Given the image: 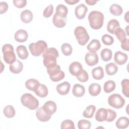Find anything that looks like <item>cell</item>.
I'll list each match as a JSON object with an SVG mask.
<instances>
[{"instance_id": "cell-1", "label": "cell", "mask_w": 129, "mask_h": 129, "mask_svg": "<svg viewBox=\"0 0 129 129\" xmlns=\"http://www.w3.org/2000/svg\"><path fill=\"white\" fill-rule=\"evenodd\" d=\"M59 56L58 51L54 47L47 48L43 53V64L47 69L52 68L57 64L56 58Z\"/></svg>"}, {"instance_id": "cell-2", "label": "cell", "mask_w": 129, "mask_h": 129, "mask_svg": "<svg viewBox=\"0 0 129 129\" xmlns=\"http://www.w3.org/2000/svg\"><path fill=\"white\" fill-rule=\"evenodd\" d=\"M88 19L90 27L93 29H99L103 25L104 15L99 11H93L91 12L88 15Z\"/></svg>"}, {"instance_id": "cell-3", "label": "cell", "mask_w": 129, "mask_h": 129, "mask_svg": "<svg viewBox=\"0 0 129 129\" xmlns=\"http://www.w3.org/2000/svg\"><path fill=\"white\" fill-rule=\"evenodd\" d=\"M22 104L30 110H35L39 106V101L34 96L29 93H25L21 97Z\"/></svg>"}, {"instance_id": "cell-4", "label": "cell", "mask_w": 129, "mask_h": 129, "mask_svg": "<svg viewBox=\"0 0 129 129\" xmlns=\"http://www.w3.org/2000/svg\"><path fill=\"white\" fill-rule=\"evenodd\" d=\"M47 48V44L43 40H39L35 43H31L29 46V49L31 54L35 56L40 55Z\"/></svg>"}, {"instance_id": "cell-5", "label": "cell", "mask_w": 129, "mask_h": 129, "mask_svg": "<svg viewBox=\"0 0 129 129\" xmlns=\"http://www.w3.org/2000/svg\"><path fill=\"white\" fill-rule=\"evenodd\" d=\"M3 58L7 63L11 64L16 60V55L14 51V47L10 44H4L2 47Z\"/></svg>"}, {"instance_id": "cell-6", "label": "cell", "mask_w": 129, "mask_h": 129, "mask_svg": "<svg viewBox=\"0 0 129 129\" xmlns=\"http://www.w3.org/2000/svg\"><path fill=\"white\" fill-rule=\"evenodd\" d=\"M74 34L78 43L81 45H85L90 39L87 30L82 26L77 27L74 30Z\"/></svg>"}, {"instance_id": "cell-7", "label": "cell", "mask_w": 129, "mask_h": 129, "mask_svg": "<svg viewBox=\"0 0 129 129\" xmlns=\"http://www.w3.org/2000/svg\"><path fill=\"white\" fill-rule=\"evenodd\" d=\"M47 72L49 75L50 79L53 82L59 81L62 80L65 76L64 72L60 70V68L58 64L52 68L47 69Z\"/></svg>"}, {"instance_id": "cell-8", "label": "cell", "mask_w": 129, "mask_h": 129, "mask_svg": "<svg viewBox=\"0 0 129 129\" xmlns=\"http://www.w3.org/2000/svg\"><path fill=\"white\" fill-rule=\"evenodd\" d=\"M108 103L111 107L119 109L124 106L125 100L120 95L118 94H113L108 97Z\"/></svg>"}, {"instance_id": "cell-9", "label": "cell", "mask_w": 129, "mask_h": 129, "mask_svg": "<svg viewBox=\"0 0 129 129\" xmlns=\"http://www.w3.org/2000/svg\"><path fill=\"white\" fill-rule=\"evenodd\" d=\"M85 60L86 63L89 66H93L98 63L99 58L96 52H88L86 53Z\"/></svg>"}, {"instance_id": "cell-10", "label": "cell", "mask_w": 129, "mask_h": 129, "mask_svg": "<svg viewBox=\"0 0 129 129\" xmlns=\"http://www.w3.org/2000/svg\"><path fill=\"white\" fill-rule=\"evenodd\" d=\"M83 70V67L81 63L78 61L73 62L69 66L70 73L76 77L79 75Z\"/></svg>"}, {"instance_id": "cell-11", "label": "cell", "mask_w": 129, "mask_h": 129, "mask_svg": "<svg viewBox=\"0 0 129 129\" xmlns=\"http://www.w3.org/2000/svg\"><path fill=\"white\" fill-rule=\"evenodd\" d=\"M42 107L45 112L50 115H52L54 113L57 109L56 103L51 100L46 102Z\"/></svg>"}, {"instance_id": "cell-12", "label": "cell", "mask_w": 129, "mask_h": 129, "mask_svg": "<svg viewBox=\"0 0 129 129\" xmlns=\"http://www.w3.org/2000/svg\"><path fill=\"white\" fill-rule=\"evenodd\" d=\"M88 11L87 7L83 4H81L77 6L75 10V13L76 17L78 19H83Z\"/></svg>"}, {"instance_id": "cell-13", "label": "cell", "mask_w": 129, "mask_h": 129, "mask_svg": "<svg viewBox=\"0 0 129 129\" xmlns=\"http://www.w3.org/2000/svg\"><path fill=\"white\" fill-rule=\"evenodd\" d=\"M36 116L37 119L42 122H46L48 121L51 117V115L48 114L45 112L42 107H40L37 109L36 112Z\"/></svg>"}, {"instance_id": "cell-14", "label": "cell", "mask_w": 129, "mask_h": 129, "mask_svg": "<svg viewBox=\"0 0 129 129\" xmlns=\"http://www.w3.org/2000/svg\"><path fill=\"white\" fill-rule=\"evenodd\" d=\"M114 59L117 64L122 65L127 61V55L120 51H118L114 54Z\"/></svg>"}, {"instance_id": "cell-15", "label": "cell", "mask_w": 129, "mask_h": 129, "mask_svg": "<svg viewBox=\"0 0 129 129\" xmlns=\"http://www.w3.org/2000/svg\"><path fill=\"white\" fill-rule=\"evenodd\" d=\"M71 88L70 84L68 82H64L57 85L56 91L58 94L61 95H65L68 94Z\"/></svg>"}, {"instance_id": "cell-16", "label": "cell", "mask_w": 129, "mask_h": 129, "mask_svg": "<svg viewBox=\"0 0 129 129\" xmlns=\"http://www.w3.org/2000/svg\"><path fill=\"white\" fill-rule=\"evenodd\" d=\"M23 63L18 59H16L15 62L10 64L9 69L10 71L13 74H19L23 70Z\"/></svg>"}, {"instance_id": "cell-17", "label": "cell", "mask_w": 129, "mask_h": 129, "mask_svg": "<svg viewBox=\"0 0 129 129\" xmlns=\"http://www.w3.org/2000/svg\"><path fill=\"white\" fill-rule=\"evenodd\" d=\"M28 34L27 31L23 29L18 30L15 34V39L19 42H24L26 41L28 38Z\"/></svg>"}, {"instance_id": "cell-18", "label": "cell", "mask_w": 129, "mask_h": 129, "mask_svg": "<svg viewBox=\"0 0 129 129\" xmlns=\"http://www.w3.org/2000/svg\"><path fill=\"white\" fill-rule=\"evenodd\" d=\"M53 23L57 28H62L66 26L67 23V17L61 18L56 14H54L53 17Z\"/></svg>"}, {"instance_id": "cell-19", "label": "cell", "mask_w": 129, "mask_h": 129, "mask_svg": "<svg viewBox=\"0 0 129 129\" xmlns=\"http://www.w3.org/2000/svg\"><path fill=\"white\" fill-rule=\"evenodd\" d=\"M85 90L83 86L79 84H76L74 85L72 90L73 94L77 97H81L85 94Z\"/></svg>"}, {"instance_id": "cell-20", "label": "cell", "mask_w": 129, "mask_h": 129, "mask_svg": "<svg viewBox=\"0 0 129 129\" xmlns=\"http://www.w3.org/2000/svg\"><path fill=\"white\" fill-rule=\"evenodd\" d=\"M107 116V109L104 108H99L95 114V119L99 122H102L106 120Z\"/></svg>"}, {"instance_id": "cell-21", "label": "cell", "mask_w": 129, "mask_h": 129, "mask_svg": "<svg viewBox=\"0 0 129 129\" xmlns=\"http://www.w3.org/2000/svg\"><path fill=\"white\" fill-rule=\"evenodd\" d=\"M39 81L35 79H30L25 82L26 87L29 90L35 92L39 86Z\"/></svg>"}, {"instance_id": "cell-22", "label": "cell", "mask_w": 129, "mask_h": 129, "mask_svg": "<svg viewBox=\"0 0 129 129\" xmlns=\"http://www.w3.org/2000/svg\"><path fill=\"white\" fill-rule=\"evenodd\" d=\"M21 19L24 23H29L33 19V14L29 10H25L21 14Z\"/></svg>"}, {"instance_id": "cell-23", "label": "cell", "mask_w": 129, "mask_h": 129, "mask_svg": "<svg viewBox=\"0 0 129 129\" xmlns=\"http://www.w3.org/2000/svg\"><path fill=\"white\" fill-rule=\"evenodd\" d=\"M92 75L93 78L95 80H99L102 79L104 77L103 68L100 66L94 68L92 70Z\"/></svg>"}, {"instance_id": "cell-24", "label": "cell", "mask_w": 129, "mask_h": 129, "mask_svg": "<svg viewBox=\"0 0 129 129\" xmlns=\"http://www.w3.org/2000/svg\"><path fill=\"white\" fill-rule=\"evenodd\" d=\"M101 47V44L97 39H93L87 45V49L91 52H95Z\"/></svg>"}, {"instance_id": "cell-25", "label": "cell", "mask_w": 129, "mask_h": 129, "mask_svg": "<svg viewBox=\"0 0 129 129\" xmlns=\"http://www.w3.org/2000/svg\"><path fill=\"white\" fill-rule=\"evenodd\" d=\"M88 90L89 93L91 96H96L100 94L101 91V88L99 84L93 83L89 86Z\"/></svg>"}, {"instance_id": "cell-26", "label": "cell", "mask_w": 129, "mask_h": 129, "mask_svg": "<svg viewBox=\"0 0 129 129\" xmlns=\"http://www.w3.org/2000/svg\"><path fill=\"white\" fill-rule=\"evenodd\" d=\"M16 51L19 57L22 59H25L28 56V52L24 45H19L16 48Z\"/></svg>"}, {"instance_id": "cell-27", "label": "cell", "mask_w": 129, "mask_h": 129, "mask_svg": "<svg viewBox=\"0 0 129 129\" xmlns=\"http://www.w3.org/2000/svg\"><path fill=\"white\" fill-rule=\"evenodd\" d=\"M119 23L117 20H116V19H112L110 20L107 24V31L110 33L113 34L116 28L119 27Z\"/></svg>"}, {"instance_id": "cell-28", "label": "cell", "mask_w": 129, "mask_h": 129, "mask_svg": "<svg viewBox=\"0 0 129 129\" xmlns=\"http://www.w3.org/2000/svg\"><path fill=\"white\" fill-rule=\"evenodd\" d=\"M115 125L118 128H125L129 125V119L126 117H120L116 121Z\"/></svg>"}, {"instance_id": "cell-29", "label": "cell", "mask_w": 129, "mask_h": 129, "mask_svg": "<svg viewBox=\"0 0 129 129\" xmlns=\"http://www.w3.org/2000/svg\"><path fill=\"white\" fill-rule=\"evenodd\" d=\"M68 13V8L64 5L60 4L56 7L55 14H56L57 16L61 18H66Z\"/></svg>"}, {"instance_id": "cell-30", "label": "cell", "mask_w": 129, "mask_h": 129, "mask_svg": "<svg viewBox=\"0 0 129 129\" xmlns=\"http://www.w3.org/2000/svg\"><path fill=\"white\" fill-rule=\"evenodd\" d=\"M34 92L38 96L41 98H44L48 94V89L45 85L40 84L39 86Z\"/></svg>"}, {"instance_id": "cell-31", "label": "cell", "mask_w": 129, "mask_h": 129, "mask_svg": "<svg viewBox=\"0 0 129 129\" xmlns=\"http://www.w3.org/2000/svg\"><path fill=\"white\" fill-rule=\"evenodd\" d=\"M105 71L107 75L109 76L114 75L117 73L118 67L114 63L110 62L106 65Z\"/></svg>"}, {"instance_id": "cell-32", "label": "cell", "mask_w": 129, "mask_h": 129, "mask_svg": "<svg viewBox=\"0 0 129 129\" xmlns=\"http://www.w3.org/2000/svg\"><path fill=\"white\" fill-rule=\"evenodd\" d=\"M95 110L96 107L94 105H89L86 108L85 110L83 111V115L84 117L86 118H91L93 117Z\"/></svg>"}, {"instance_id": "cell-33", "label": "cell", "mask_w": 129, "mask_h": 129, "mask_svg": "<svg viewBox=\"0 0 129 129\" xmlns=\"http://www.w3.org/2000/svg\"><path fill=\"white\" fill-rule=\"evenodd\" d=\"M109 11L111 14L114 16H119L123 12L122 7L119 5L114 4L111 5L109 8Z\"/></svg>"}, {"instance_id": "cell-34", "label": "cell", "mask_w": 129, "mask_h": 129, "mask_svg": "<svg viewBox=\"0 0 129 129\" xmlns=\"http://www.w3.org/2000/svg\"><path fill=\"white\" fill-rule=\"evenodd\" d=\"M101 59L104 61H108L112 58V51L108 48H104L100 53Z\"/></svg>"}, {"instance_id": "cell-35", "label": "cell", "mask_w": 129, "mask_h": 129, "mask_svg": "<svg viewBox=\"0 0 129 129\" xmlns=\"http://www.w3.org/2000/svg\"><path fill=\"white\" fill-rule=\"evenodd\" d=\"M115 88V83L112 80L106 81L103 86V89L105 93H109L114 90Z\"/></svg>"}, {"instance_id": "cell-36", "label": "cell", "mask_w": 129, "mask_h": 129, "mask_svg": "<svg viewBox=\"0 0 129 129\" xmlns=\"http://www.w3.org/2000/svg\"><path fill=\"white\" fill-rule=\"evenodd\" d=\"M114 34L115 35L118 40L121 42H123L126 39L125 32L122 28L120 27H118L115 30Z\"/></svg>"}, {"instance_id": "cell-37", "label": "cell", "mask_w": 129, "mask_h": 129, "mask_svg": "<svg viewBox=\"0 0 129 129\" xmlns=\"http://www.w3.org/2000/svg\"><path fill=\"white\" fill-rule=\"evenodd\" d=\"M4 115L8 118H12L15 115V110L12 105H8L6 106L3 110Z\"/></svg>"}, {"instance_id": "cell-38", "label": "cell", "mask_w": 129, "mask_h": 129, "mask_svg": "<svg viewBox=\"0 0 129 129\" xmlns=\"http://www.w3.org/2000/svg\"><path fill=\"white\" fill-rule=\"evenodd\" d=\"M121 85L122 86V93L127 98L129 97V80L127 79L122 80Z\"/></svg>"}, {"instance_id": "cell-39", "label": "cell", "mask_w": 129, "mask_h": 129, "mask_svg": "<svg viewBox=\"0 0 129 129\" xmlns=\"http://www.w3.org/2000/svg\"><path fill=\"white\" fill-rule=\"evenodd\" d=\"M61 50L64 55L69 56L72 54L73 48L70 44L64 43L62 44L61 46Z\"/></svg>"}, {"instance_id": "cell-40", "label": "cell", "mask_w": 129, "mask_h": 129, "mask_svg": "<svg viewBox=\"0 0 129 129\" xmlns=\"http://www.w3.org/2000/svg\"><path fill=\"white\" fill-rule=\"evenodd\" d=\"M78 128L79 129H89L91 127V122L85 119H81L78 123Z\"/></svg>"}, {"instance_id": "cell-41", "label": "cell", "mask_w": 129, "mask_h": 129, "mask_svg": "<svg viewBox=\"0 0 129 129\" xmlns=\"http://www.w3.org/2000/svg\"><path fill=\"white\" fill-rule=\"evenodd\" d=\"M61 128L66 129V128H72L75 129V124L73 121L70 119H66L63 120L61 124Z\"/></svg>"}, {"instance_id": "cell-42", "label": "cell", "mask_w": 129, "mask_h": 129, "mask_svg": "<svg viewBox=\"0 0 129 129\" xmlns=\"http://www.w3.org/2000/svg\"><path fill=\"white\" fill-rule=\"evenodd\" d=\"M101 40L102 42L106 45H112L114 42L113 38L108 34H104L102 37Z\"/></svg>"}, {"instance_id": "cell-43", "label": "cell", "mask_w": 129, "mask_h": 129, "mask_svg": "<svg viewBox=\"0 0 129 129\" xmlns=\"http://www.w3.org/2000/svg\"><path fill=\"white\" fill-rule=\"evenodd\" d=\"M107 111V116L106 120L107 122H111L113 121L116 117V113L115 111L110 109H106Z\"/></svg>"}, {"instance_id": "cell-44", "label": "cell", "mask_w": 129, "mask_h": 129, "mask_svg": "<svg viewBox=\"0 0 129 129\" xmlns=\"http://www.w3.org/2000/svg\"><path fill=\"white\" fill-rule=\"evenodd\" d=\"M77 79L81 82H86L89 79V76L87 72L85 70H83L81 73L76 77Z\"/></svg>"}, {"instance_id": "cell-45", "label": "cell", "mask_w": 129, "mask_h": 129, "mask_svg": "<svg viewBox=\"0 0 129 129\" xmlns=\"http://www.w3.org/2000/svg\"><path fill=\"white\" fill-rule=\"evenodd\" d=\"M53 12V7L52 5H50L47 6L43 11V16L45 18H48L51 16Z\"/></svg>"}, {"instance_id": "cell-46", "label": "cell", "mask_w": 129, "mask_h": 129, "mask_svg": "<svg viewBox=\"0 0 129 129\" xmlns=\"http://www.w3.org/2000/svg\"><path fill=\"white\" fill-rule=\"evenodd\" d=\"M13 4L18 8H23L26 6L27 1L26 0H14Z\"/></svg>"}, {"instance_id": "cell-47", "label": "cell", "mask_w": 129, "mask_h": 129, "mask_svg": "<svg viewBox=\"0 0 129 129\" xmlns=\"http://www.w3.org/2000/svg\"><path fill=\"white\" fill-rule=\"evenodd\" d=\"M9 8L8 5L6 2H2L0 3V14H2L7 12Z\"/></svg>"}, {"instance_id": "cell-48", "label": "cell", "mask_w": 129, "mask_h": 129, "mask_svg": "<svg viewBox=\"0 0 129 129\" xmlns=\"http://www.w3.org/2000/svg\"><path fill=\"white\" fill-rule=\"evenodd\" d=\"M121 46L122 49L126 50V51H128L129 50V39H126L124 41L121 42Z\"/></svg>"}, {"instance_id": "cell-49", "label": "cell", "mask_w": 129, "mask_h": 129, "mask_svg": "<svg viewBox=\"0 0 129 129\" xmlns=\"http://www.w3.org/2000/svg\"><path fill=\"white\" fill-rule=\"evenodd\" d=\"M64 1L66 3H67V4H69L70 5H75V4H76L79 2V1H77V0H65Z\"/></svg>"}, {"instance_id": "cell-50", "label": "cell", "mask_w": 129, "mask_h": 129, "mask_svg": "<svg viewBox=\"0 0 129 129\" xmlns=\"http://www.w3.org/2000/svg\"><path fill=\"white\" fill-rule=\"evenodd\" d=\"M86 3L90 5V6H93V5H94L97 2V1H94V0H86L85 1Z\"/></svg>"}, {"instance_id": "cell-51", "label": "cell", "mask_w": 129, "mask_h": 129, "mask_svg": "<svg viewBox=\"0 0 129 129\" xmlns=\"http://www.w3.org/2000/svg\"><path fill=\"white\" fill-rule=\"evenodd\" d=\"M124 19L126 22L128 23V11H127L124 15Z\"/></svg>"}]
</instances>
